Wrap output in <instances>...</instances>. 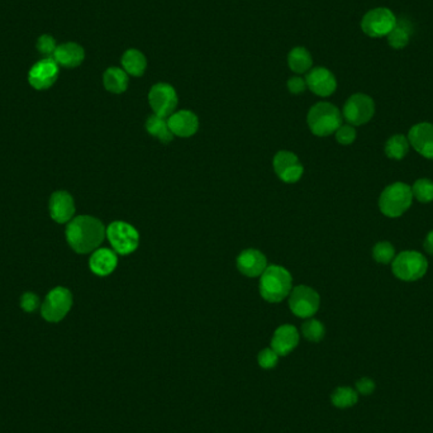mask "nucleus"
I'll return each instance as SVG.
<instances>
[{
	"mask_svg": "<svg viewBox=\"0 0 433 433\" xmlns=\"http://www.w3.org/2000/svg\"><path fill=\"white\" fill-rule=\"evenodd\" d=\"M107 236L104 224L90 216L73 218L66 227V239L77 254H89L102 245Z\"/></svg>",
	"mask_w": 433,
	"mask_h": 433,
	"instance_id": "nucleus-1",
	"label": "nucleus"
},
{
	"mask_svg": "<svg viewBox=\"0 0 433 433\" xmlns=\"http://www.w3.org/2000/svg\"><path fill=\"white\" fill-rule=\"evenodd\" d=\"M291 273L283 266L271 265L262 273L260 280V293L262 298L270 303H277L284 300L291 291Z\"/></svg>",
	"mask_w": 433,
	"mask_h": 433,
	"instance_id": "nucleus-2",
	"label": "nucleus"
},
{
	"mask_svg": "<svg viewBox=\"0 0 433 433\" xmlns=\"http://www.w3.org/2000/svg\"><path fill=\"white\" fill-rule=\"evenodd\" d=\"M412 202V187L404 183H394L383 190L379 198V208L384 216L398 218L409 210Z\"/></svg>",
	"mask_w": 433,
	"mask_h": 433,
	"instance_id": "nucleus-3",
	"label": "nucleus"
},
{
	"mask_svg": "<svg viewBox=\"0 0 433 433\" xmlns=\"http://www.w3.org/2000/svg\"><path fill=\"white\" fill-rule=\"evenodd\" d=\"M308 125L314 135L326 137L335 133L342 126V116L336 105L322 102L311 108Z\"/></svg>",
	"mask_w": 433,
	"mask_h": 433,
	"instance_id": "nucleus-4",
	"label": "nucleus"
},
{
	"mask_svg": "<svg viewBox=\"0 0 433 433\" xmlns=\"http://www.w3.org/2000/svg\"><path fill=\"white\" fill-rule=\"evenodd\" d=\"M428 261L417 251H404L394 257L391 271L399 280L416 282L426 275Z\"/></svg>",
	"mask_w": 433,
	"mask_h": 433,
	"instance_id": "nucleus-5",
	"label": "nucleus"
},
{
	"mask_svg": "<svg viewBox=\"0 0 433 433\" xmlns=\"http://www.w3.org/2000/svg\"><path fill=\"white\" fill-rule=\"evenodd\" d=\"M396 15L389 8H374L362 17L361 30L369 37H384L396 27Z\"/></svg>",
	"mask_w": 433,
	"mask_h": 433,
	"instance_id": "nucleus-6",
	"label": "nucleus"
},
{
	"mask_svg": "<svg viewBox=\"0 0 433 433\" xmlns=\"http://www.w3.org/2000/svg\"><path fill=\"white\" fill-rule=\"evenodd\" d=\"M73 306V294L71 291L57 286L46 295L45 302L41 306V314L47 322H60L66 317Z\"/></svg>",
	"mask_w": 433,
	"mask_h": 433,
	"instance_id": "nucleus-7",
	"label": "nucleus"
},
{
	"mask_svg": "<svg viewBox=\"0 0 433 433\" xmlns=\"http://www.w3.org/2000/svg\"><path fill=\"white\" fill-rule=\"evenodd\" d=\"M107 237L116 252L128 255L133 252L140 243V234L133 225L126 222H113L107 228Z\"/></svg>",
	"mask_w": 433,
	"mask_h": 433,
	"instance_id": "nucleus-8",
	"label": "nucleus"
},
{
	"mask_svg": "<svg viewBox=\"0 0 433 433\" xmlns=\"http://www.w3.org/2000/svg\"><path fill=\"white\" fill-rule=\"evenodd\" d=\"M375 114L373 98L366 94H353L347 99L344 107V118L351 126H362L370 122Z\"/></svg>",
	"mask_w": 433,
	"mask_h": 433,
	"instance_id": "nucleus-9",
	"label": "nucleus"
},
{
	"mask_svg": "<svg viewBox=\"0 0 433 433\" xmlns=\"http://www.w3.org/2000/svg\"><path fill=\"white\" fill-rule=\"evenodd\" d=\"M289 306L295 315L300 318H311L320 309V295L312 288L299 285L291 291Z\"/></svg>",
	"mask_w": 433,
	"mask_h": 433,
	"instance_id": "nucleus-10",
	"label": "nucleus"
},
{
	"mask_svg": "<svg viewBox=\"0 0 433 433\" xmlns=\"http://www.w3.org/2000/svg\"><path fill=\"white\" fill-rule=\"evenodd\" d=\"M149 102L156 116L166 118L176 109L178 95L170 84L158 82L149 90Z\"/></svg>",
	"mask_w": 433,
	"mask_h": 433,
	"instance_id": "nucleus-11",
	"label": "nucleus"
},
{
	"mask_svg": "<svg viewBox=\"0 0 433 433\" xmlns=\"http://www.w3.org/2000/svg\"><path fill=\"white\" fill-rule=\"evenodd\" d=\"M59 73V64L53 57H45L32 66L28 74V82L35 89H48L57 80Z\"/></svg>",
	"mask_w": 433,
	"mask_h": 433,
	"instance_id": "nucleus-12",
	"label": "nucleus"
},
{
	"mask_svg": "<svg viewBox=\"0 0 433 433\" xmlns=\"http://www.w3.org/2000/svg\"><path fill=\"white\" fill-rule=\"evenodd\" d=\"M274 170L285 183H297L304 172L298 157L289 151L277 152L274 157Z\"/></svg>",
	"mask_w": 433,
	"mask_h": 433,
	"instance_id": "nucleus-13",
	"label": "nucleus"
},
{
	"mask_svg": "<svg viewBox=\"0 0 433 433\" xmlns=\"http://www.w3.org/2000/svg\"><path fill=\"white\" fill-rule=\"evenodd\" d=\"M408 141L419 155L433 160V125L422 122L409 129Z\"/></svg>",
	"mask_w": 433,
	"mask_h": 433,
	"instance_id": "nucleus-14",
	"label": "nucleus"
},
{
	"mask_svg": "<svg viewBox=\"0 0 433 433\" xmlns=\"http://www.w3.org/2000/svg\"><path fill=\"white\" fill-rule=\"evenodd\" d=\"M306 86L315 95L329 97L336 91L337 82L335 75L326 68H315L306 75Z\"/></svg>",
	"mask_w": 433,
	"mask_h": 433,
	"instance_id": "nucleus-15",
	"label": "nucleus"
},
{
	"mask_svg": "<svg viewBox=\"0 0 433 433\" xmlns=\"http://www.w3.org/2000/svg\"><path fill=\"white\" fill-rule=\"evenodd\" d=\"M50 214L57 223H68L75 214V203L68 192H56L50 199Z\"/></svg>",
	"mask_w": 433,
	"mask_h": 433,
	"instance_id": "nucleus-16",
	"label": "nucleus"
},
{
	"mask_svg": "<svg viewBox=\"0 0 433 433\" xmlns=\"http://www.w3.org/2000/svg\"><path fill=\"white\" fill-rule=\"evenodd\" d=\"M299 344L298 329L291 324H284L275 331L271 340V349L279 356H286L291 353Z\"/></svg>",
	"mask_w": 433,
	"mask_h": 433,
	"instance_id": "nucleus-17",
	"label": "nucleus"
},
{
	"mask_svg": "<svg viewBox=\"0 0 433 433\" xmlns=\"http://www.w3.org/2000/svg\"><path fill=\"white\" fill-rule=\"evenodd\" d=\"M266 264L265 255L252 248L243 251L237 259V268L243 275L248 277L262 275V273L268 268Z\"/></svg>",
	"mask_w": 433,
	"mask_h": 433,
	"instance_id": "nucleus-18",
	"label": "nucleus"
},
{
	"mask_svg": "<svg viewBox=\"0 0 433 433\" xmlns=\"http://www.w3.org/2000/svg\"><path fill=\"white\" fill-rule=\"evenodd\" d=\"M169 127L172 129V135L179 137H190L194 135L199 127V120L194 113L190 111H179L172 113L167 120Z\"/></svg>",
	"mask_w": 433,
	"mask_h": 433,
	"instance_id": "nucleus-19",
	"label": "nucleus"
},
{
	"mask_svg": "<svg viewBox=\"0 0 433 433\" xmlns=\"http://www.w3.org/2000/svg\"><path fill=\"white\" fill-rule=\"evenodd\" d=\"M118 265V257L109 248H98L90 257V270L99 277H107L112 274Z\"/></svg>",
	"mask_w": 433,
	"mask_h": 433,
	"instance_id": "nucleus-20",
	"label": "nucleus"
},
{
	"mask_svg": "<svg viewBox=\"0 0 433 433\" xmlns=\"http://www.w3.org/2000/svg\"><path fill=\"white\" fill-rule=\"evenodd\" d=\"M53 59L59 64V66L76 68L82 65V61L85 59V51L82 46L74 42H68L57 46Z\"/></svg>",
	"mask_w": 433,
	"mask_h": 433,
	"instance_id": "nucleus-21",
	"label": "nucleus"
},
{
	"mask_svg": "<svg viewBox=\"0 0 433 433\" xmlns=\"http://www.w3.org/2000/svg\"><path fill=\"white\" fill-rule=\"evenodd\" d=\"M122 66L127 74L132 76H142L147 68V61L142 53L131 48L122 56Z\"/></svg>",
	"mask_w": 433,
	"mask_h": 433,
	"instance_id": "nucleus-22",
	"label": "nucleus"
},
{
	"mask_svg": "<svg viewBox=\"0 0 433 433\" xmlns=\"http://www.w3.org/2000/svg\"><path fill=\"white\" fill-rule=\"evenodd\" d=\"M105 89L114 94H120L128 88V75L120 68H109L103 75Z\"/></svg>",
	"mask_w": 433,
	"mask_h": 433,
	"instance_id": "nucleus-23",
	"label": "nucleus"
},
{
	"mask_svg": "<svg viewBox=\"0 0 433 433\" xmlns=\"http://www.w3.org/2000/svg\"><path fill=\"white\" fill-rule=\"evenodd\" d=\"M146 129L149 131V135L156 137L161 142H172V138H174L167 120L164 117L156 116V114L149 117V120L146 122Z\"/></svg>",
	"mask_w": 433,
	"mask_h": 433,
	"instance_id": "nucleus-24",
	"label": "nucleus"
},
{
	"mask_svg": "<svg viewBox=\"0 0 433 433\" xmlns=\"http://www.w3.org/2000/svg\"><path fill=\"white\" fill-rule=\"evenodd\" d=\"M288 64L294 73L304 74L312 68L313 60L311 53H308V50L304 47H295L289 53Z\"/></svg>",
	"mask_w": 433,
	"mask_h": 433,
	"instance_id": "nucleus-25",
	"label": "nucleus"
},
{
	"mask_svg": "<svg viewBox=\"0 0 433 433\" xmlns=\"http://www.w3.org/2000/svg\"><path fill=\"white\" fill-rule=\"evenodd\" d=\"M412 28L409 23L396 22V27L388 35V44L394 50H402L407 47L411 39Z\"/></svg>",
	"mask_w": 433,
	"mask_h": 433,
	"instance_id": "nucleus-26",
	"label": "nucleus"
},
{
	"mask_svg": "<svg viewBox=\"0 0 433 433\" xmlns=\"http://www.w3.org/2000/svg\"><path fill=\"white\" fill-rule=\"evenodd\" d=\"M409 141L403 135H394L385 143V154L391 160H403L409 151Z\"/></svg>",
	"mask_w": 433,
	"mask_h": 433,
	"instance_id": "nucleus-27",
	"label": "nucleus"
},
{
	"mask_svg": "<svg viewBox=\"0 0 433 433\" xmlns=\"http://www.w3.org/2000/svg\"><path fill=\"white\" fill-rule=\"evenodd\" d=\"M358 400H359L358 393L349 387H340L331 396L332 404L337 408H341V409L351 408L358 403Z\"/></svg>",
	"mask_w": 433,
	"mask_h": 433,
	"instance_id": "nucleus-28",
	"label": "nucleus"
},
{
	"mask_svg": "<svg viewBox=\"0 0 433 433\" xmlns=\"http://www.w3.org/2000/svg\"><path fill=\"white\" fill-rule=\"evenodd\" d=\"M413 198L421 203L433 202V181L430 179H418L412 187Z\"/></svg>",
	"mask_w": 433,
	"mask_h": 433,
	"instance_id": "nucleus-29",
	"label": "nucleus"
},
{
	"mask_svg": "<svg viewBox=\"0 0 433 433\" xmlns=\"http://www.w3.org/2000/svg\"><path fill=\"white\" fill-rule=\"evenodd\" d=\"M373 257L374 260L379 264H389V262H393L394 257H396V250L394 246L387 242V241H383L376 243L373 248Z\"/></svg>",
	"mask_w": 433,
	"mask_h": 433,
	"instance_id": "nucleus-30",
	"label": "nucleus"
},
{
	"mask_svg": "<svg viewBox=\"0 0 433 433\" xmlns=\"http://www.w3.org/2000/svg\"><path fill=\"white\" fill-rule=\"evenodd\" d=\"M302 331H303V335H304L306 340L312 341V342H320L322 338L324 337V333H326L324 326L322 324L321 322L317 321V320L306 321L302 326Z\"/></svg>",
	"mask_w": 433,
	"mask_h": 433,
	"instance_id": "nucleus-31",
	"label": "nucleus"
},
{
	"mask_svg": "<svg viewBox=\"0 0 433 433\" xmlns=\"http://www.w3.org/2000/svg\"><path fill=\"white\" fill-rule=\"evenodd\" d=\"M56 48H57V45H56V41H55V38L53 36L44 35V36L38 38V53L45 55L46 57H53Z\"/></svg>",
	"mask_w": 433,
	"mask_h": 433,
	"instance_id": "nucleus-32",
	"label": "nucleus"
},
{
	"mask_svg": "<svg viewBox=\"0 0 433 433\" xmlns=\"http://www.w3.org/2000/svg\"><path fill=\"white\" fill-rule=\"evenodd\" d=\"M257 360L259 365L261 366L262 369H273L277 366L279 355L273 349H265L259 353Z\"/></svg>",
	"mask_w": 433,
	"mask_h": 433,
	"instance_id": "nucleus-33",
	"label": "nucleus"
},
{
	"mask_svg": "<svg viewBox=\"0 0 433 433\" xmlns=\"http://www.w3.org/2000/svg\"><path fill=\"white\" fill-rule=\"evenodd\" d=\"M337 142L347 146L356 140V131L352 126H341L336 131Z\"/></svg>",
	"mask_w": 433,
	"mask_h": 433,
	"instance_id": "nucleus-34",
	"label": "nucleus"
},
{
	"mask_svg": "<svg viewBox=\"0 0 433 433\" xmlns=\"http://www.w3.org/2000/svg\"><path fill=\"white\" fill-rule=\"evenodd\" d=\"M21 306L27 313H33L39 308V298L35 293H24L21 298Z\"/></svg>",
	"mask_w": 433,
	"mask_h": 433,
	"instance_id": "nucleus-35",
	"label": "nucleus"
},
{
	"mask_svg": "<svg viewBox=\"0 0 433 433\" xmlns=\"http://www.w3.org/2000/svg\"><path fill=\"white\" fill-rule=\"evenodd\" d=\"M375 388H376L375 381L373 379H370V378H361L356 383V390L362 396H370L375 390Z\"/></svg>",
	"mask_w": 433,
	"mask_h": 433,
	"instance_id": "nucleus-36",
	"label": "nucleus"
},
{
	"mask_svg": "<svg viewBox=\"0 0 433 433\" xmlns=\"http://www.w3.org/2000/svg\"><path fill=\"white\" fill-rule=\"evenodd\" d=\"M306 80H303L299 76H294L288 82V89L291 90V93H293V94H302L306 90Z\"/></svg>",
	"mask_w": 433,
	"mask_h": 433,
	"instance_id": "nucleus-37",
	"label": "nucleus"
},
{
	"mask_svg": "<svg viewBox=\"0 0 433 433\" xmlns=\"http://www.w3.org/2000/svg\"><path fill=\"white\" fill-rule=\"evenodd\" d=\"M423 246H425V250H426L427 252L433 256V231L430 232V233L427 234Z\"/></svg>",
	"mask_w": 433,
	"mask_h": 433,
	"instance_id": "nucleus-38",
	"label": "nucleus"
}]
</instances>
